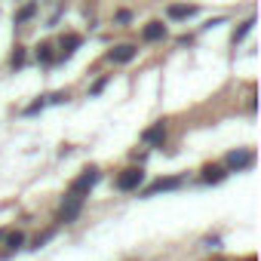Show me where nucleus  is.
Segmentation results:
<instances>
[{
	"mask_svg": "<svg viewBox=\"0 0 261 261\" xmlns=\"http://www.w3.org/2000/svg\"><path fill=\"white\" fill-rule=\"evenodd\" d=\"M252 25H255V19H246V22H243V25L237 28V34H233V43H240V40H243V37H246L249 31H252Z\"/></svg>",
	"mask_w": 261,
	"mask_h": 261,
	"instance_id": "nucleus-11",
	"label": "nucleus"
},
{
	"mask_svg": "<svg viewBox=\"0 0 261 261\" xmlns=\"http://www.w3.org/2000/svg\"><path fill=\"white\" fill-rule=\"evenodd\" d=\"M246 261H255V258H246Z\"/></svg>",
	"mask_w": 261,
	"mask_h": 261,
	"instance_id": "nucleus-21",
	"label": "nucleus"
},
{
	"mask_svg": "<svg viewBox=\"0 0 261 261\" xmlns=\"http://www.w3.org/2000/svg\"><path fill=\"white\" fill-rule=\"evenodd\" d=\"M136 46H129V43H123V46H117V49H111V62H120V65H126V62H133L136 59Z\"/></svg>",
	"mask_w": 261,
	"mask_h": 261,
	"instance_id": "nucleus-8",
	"label": "nucleus"
},
{
	"mask_svg": "<svg viewBox=\"0 0 261 261\" xmlns=\"http://www.w3.org/2000/svg\"><path fill=\"white\" fill-rule=\"evenodd\" d=\"M142 139H145L148 145L163 148V142H166V126H163V123H154L151 129H145V133H142Z\"/></svg>",
	"mask_w": 261,
	"mask_h": 261,
	"instance_id": "nucleus-6",
	"label": "nucleus"
},
{
	"mask_svg": "<svg viewBox=\"0 0 261 261\" xmlns=\"http://www.w3.org/2000/svg\"><path fill=\"white\" fill-rule=\"evenodd\" d=\"M80 209H83V197L68 191V197H65V206L59 209V221H65V224H68V221H74V218L80 215Z\"/></svg>",
	"mask_w": 261,
	"mask_h": 261,
	"instance_id": "nucleus-2",
	"label": "nucleus"
},
{
	"mask_svg": "<svg viewBox=\"0 0 261 261\" xmlns=\"http://www.w3.org/2000/svg\"><path fill=\"white\" fill-rule=\"evenodd\" d=\"M25 65V49H16L13 53V68H22Z\"/></svg>",
	"mask_w": 261,
	"mask_h": 261,
	"instance_id": "nucleus-16",
	"label": "nucleus"
},
{
	"mask_svg": "<svg viewBox=\"0 0 261 261\" xmlns=\"http://www.w3.org/2000/svg\"><path fill=\"white\" fill-rule=\"evenodd\" d=\"M34 13H37V7H34V4H28V7H22V10L16 13V22H25V19H31Z\"/></svg>",
	"mask_w": 261,
	"mask_h": 261,
	"instance_id": "nucleus-14",
	"label": "nucleus"
},
{
	"mask_svg": "<svg viewBox=\"0 0 261 261\" xmlns=\"http://www.w3.org/2000/svg\"><path fill=\"white\" fill-rule=\"evenodd\" d=\"M62 46H65V56H71V53L80 46V37H77V34H68V37L62 40Z\"/></svg>",
	"mask_w": 261,
	"mask_h": 261,
	"instance_id": "nucleus-12",
	"label": "nucleus"
},
{
	"mask_svg": "<svg viewBox=\"0 0 261 261\" xmlns=\"http://www.w3.org/2000/svg\"><path fill=\"white\" fill-rule=\"evenodd\" d=\"M142 181H145V172L133 166V169H123V172H120V178H117V188H120V191H136Z\"/></svg>",
	"mask_w": 261,
	"mask_h": 261,
	"instance_id": "nucleus-3",
	"label": "nucleus"
},
{
	"mask_svg": "<svg viewBox=\"0 0 261 261\" xmlns=\"http://www.w3.org/2000/svg\"><path fill=\"white\" fill-rule=\"evenodd\" d=\"M4 240H7V246H10V249H19V246L25 243V233H22V230H16V233H7Z\"/></svg>",
	"mask_w": 261,
	"mask_h": 261,
	"instance_id": "nucleus-13",
	"label": "nucleus"
},
{
	"mask_svg": "<svg viewBox=\"0 0 261 261\" xmlns=\"http://www.w3.org/2000/svg\"><path fill=\"white\" fill-rule=\"evenodd\" d=\"M37 59H40V62H53V46H46V43H43V46L37 49Z\"/></svg>",
	"mask_w": 261,
	"mask_h": 261,
	"instance_id": "nucleus-15",
	"label": "nucleus"
},
{
	"mask_svg": "<svg viewBox=\"0 0 261 261\" xmlns=\"http://www.w3.org/2000/svg\"><path fill=\"white\" fill-rule=\"evenodd\" d=\"M4 237H7V230H0V243H4Z\"/></svg>",
	"mask_w": 261,
	"mask_h": 261,
	"instance_id": "nucleus-20",
	"label": "nucleus"
},
{
	"mask_svg": "<svg viewBox=\"0 0 261 261\" xmlns=\"http://www.w3.org/2000/svg\"><path fill=\"white\" fill-rule=\"evenodd\" d=\"M117 22H129V10H120L117 13Z\"/></svg>",
	"mask_w": 261,
	"mask_h": 261,
	"instance_id": "nucleus-18",
	"label": "nucleus"
},
{
	"mask_svg": "<svg viewBox=\"0 0 261 261\" xmlns=\"http://www.w3.org/2000/svg\"><path fill=\"white\" fill-rule=\"evenodd\" d=\"M197 7H169V19H191Z\"/></svg>",
	"mask_w": 261,
	"mask_h": 261,
	"instance_id": "nucleus-10",
	"label": "nucleus"
},
{
	"mask_svg": "<svg viewBox=\"0 0 261 261\" xmlns=\"http://www.w3.org/2000/svg\"><path fill=\"white\" fill-rule=\"evenodd\" d=\"M105 83H108V80H98V83H95V86H92V95H98V92H101V89H105Z\"/></svg>",
	"mask_w": 261,
	"mask_h": 261,
	"instance_id": "nucleus-19",
	"label": "nucleus"
},
{
	"mask_svg": "<svg viewBox=\"0 0 261 261\" xmlns=\"http://www.w3.org/2000/svg\"><path fill=\"white\" fill-rule=\"evenodd\" d=\"M252 163H255V154H252V151H230V154H227V166L237 169V172H240V169H249Z\"/></svg>",
	"mask_w": 261,
	"mask_h": 261,
	"instance_id": "nucleus-5",
	"label": "nucleus"
},
{
	"mask_svg": "<svg viewBox=\"0 0 261 261\" xmlns=\"http://www.w3.org/2000/svg\"><path fill=\"white\" fill-rule=\"evenodd\" d=\"M142 37H145L148 43L163 40V37H166V25H163V22H148V25H145V31H142Z\"/></svg>",
	"mask_w": 261,
	"mask_h": 261,
	"instance_id": "nucleus-7",
	"label": "nucleus"
},
{
	"mask_svg": "<svg viewBox=\"0 0 261 261\" xmlns=\"http://www.w3.org/2000/svg\"><path fill=\"white\" fill-rule=\"evenodd\" d=\"M224 175H227V172H224L221 166H206V169H203V181H206V185H218V181H224Z\"/></svg>",
	"mask_w": 261,
	"mask_h": 261,
	"instance_id": "nucleus-9",
	"label": "nucleus"
},
{
	"mask_svg": "<svg viewBox=\"0 0 261 261\" xmlns=\"http://www.w3.org/2000/svg\"><path fill=\"white\" fill-rule=\"evenodd\" d=\"M43 105H46V101H43V98H40V101H34V105H31V108H28V111H25V114H37V111H40V108H43Z\"/></svg>",
	"mask_w": 261,
	"mask_h": 261,
	"instance_id": "nucleus-17",
	"label": "nucleus"
},
{
	"mask_svg": "<svg viewBox=\"0 0 261 261\" xmlns=\"http://www.w3.org/2000/svg\"><path fill=\"white\" fill-rule=\"evenodd\" d=\"M181 188V175H172V178H157L154 185L145 188V197H154V194H163V191H175Z\"/></svg>",
	"mask_w": 261,
	"mask_h": 261,
	"instance_id": "nucleus-4",
	"label": "nucleus"
},
{
	"mask_svg": "<svg viewBox=\"0 0 261 261\" xmlns=\"http://www.w3.org/2000/svg\"><path fill=\"white\" fill-rule=\"evenodd\" d=\"M95 181H98V169L89 166V169H83V172L71 181V194H80V197H83V194H89V191L95 188Z\"/></svg>",
	"mask_w": 261,
	"mask_h": 261,
	"instance_id": "nucleus-1",
	"label": "nucleus"
}]
</instances>
